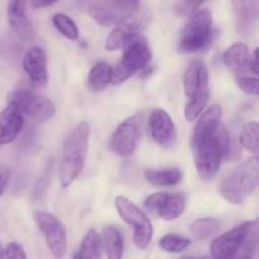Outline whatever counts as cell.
I'll return each instance as SVG.
<instances>
[{"label": "cell", "instance_id": "obj_25", "mask_svg": "<svg viewBox=\"0 0 259 259\" xmlns=\"http://www.w3.org/2000/svg\"><path fill=\"white\" fill-rule=\"evenodd\" d=\"M259 242V224L258 220H250L248 225V232L245 235L243 244L238 252L237 258H253L258 250Z\"/></svg>", "mask_w": 259, "mask_h": 259}, {"label": "cell", "instance_id": "obj_4", "mask_svg": "<svg viewBox=\"0 0 259 259\" xmlns=\"http://www.w3.org/2000/svg\"><path fill=\"white\" fill-rule=\"evenodd\" d=\"M259 161L255 154L237 167L220 184V194L227 201L234 205L243 204L257 189L259 181Z\"/></svg>", "mask_w": 259, "mask_h": 259}, {"label": "cell", "instance_id": "obj_5", "mask_svg": "<svg viewBox=\"0 0 259 259\" xmlns=\"http://www.w3.org/2000/svg\"><path fill=\"white\" fill-rule=\"evenodd\" d=\"M152 58V51L148 42L142 35L129 40L124 47L123 57L113 70L111 83L119 85L125 82L134 73L146 68Z\"/></svg>", "mask_w": 259, "mask_h": 259}, {"label": "cell", "instance_id": "obj_31", "mask_svg": "<svg viewBox=\"0 0 259 259\" xmlns=\"http://www.w3.org/2000/svg\"><path fill=\"white\" fill-rule=\"evenodd\" d=\"M202 3H204V0H180L176 7L177 13L180 15L192 14L197 9V7H200Z\"/></svg>", "mask_w": 259, "mask_h": 259}, {"label": "cell", "instance_id": "obj_22", "mask_svg": "<svg viewBox=\"0 0 259 259\" xmlns=\"http://www.w3.org/2000/svg\"><path fill=\"white\" fill-rule=\"evenodd\" d=\"M103 248L110 259H120L124 254V240L120 230L114 225L105 227L103 230Z\"/></svg>", "mask_w": 259, "mask_h": 259}, {"label": "cell", "instance_id": "obj_13", "mask_svg": "<svg viewBox=\"0 0 259 259\" xmlns=\"http://www.w3.org/2000/svg\"><path fill=\"white\" fill-rule=\"evenodd\" d=\"M144 206L163 220H175L184 214L186 199L182 194L156 192L147 197Z\"/></svg>", "mask_w": 259, "mask_h": 259}, {"label": "cell", "instance_id": "obj_30", "mask_svg": "<svg viewBox=\"0 0 259 259\" xmlns=\"http://www.w3.org/2000/svg\"><path fill=\"white\" fill-rule=\"evenodd\" d=\"M235 82L239 86V89L242 91H244L245 94H249V95H258V77L257 76H253V77H245V76H238L235 78Z\"/></svg>", "mask_w": 259, "mask_h": 259}, {"label": "cell", "instance_id": "obj_8", "mask_svg": "<svg viewBox=\"0 0 259 259\" xmlns=\"http://www.w3.org/2000/svg\"><path fill=\"white\" fill-rule=\"evenodd\" d=\"M7 103L35 123H45L55 115V106L50 99L27 89L13 90L7 95Z\"/></svg>", "mask_w": 259, "mask_h": 259}, {"label": "cell", "instance_id": "obj_36", "mask_svg": "<svg viewBox=\"0 0 259 259\" xmlns=\"http://www.w3.org/2000/svg\"><path fill=\"white\" fill-rule=\"evenodd\" d=\"M4 257V254H3V250H2V248H0V258H3Z\"/></svg>", "mask_w": 259, "mask_h": 259}, {"label": "cell", "instance_id": "obj_20", "mask_svg": "<svg viewBox=\"0 0 259 259\" xmlns=\"http://www.w3.org/2000/svg\"><path fill=\"white\" fill-rule=\"evenodd\" d=\"M249 50L248 46L243 42L233 43L223 55V61L225 66L233 72L238 73L244 70L249 65Z\"/></svg>", "mask_w": 259, "mask_h": 259}, {"label": "cell", "instance_id": "obj_28", "mask_svg": "<svg viewBox=\"0 0 259 259\" xmlns=\"http://www.w3.org/2000/svg\"><path fill=\"white\" fill-rule=\"evenodd\" d=\"M258 133H259V125L255 121H250L247 123L242 128L240 132L239 141L240 144L248 149L252 153L258 154Z\"/></svg>", "mask_w": 259, "mask_h": 259}, {"label": "cell", "instance_id": "obj_17", "mask_svg": "<svg viewBox=\"0 0 259 259\" xmlns=\"http://www.w3.org/2000/svg\"><path fill=\"white\" fill-rule=\"evenodd\" d=\"M27 0H9L8 4V22L10 28L19 39L32 40L34 37V29L28 18Z\"/></svg>", "mask_w": 259, "mask_h": 259}, {"label": "cell", "instance_id": "obj_1", "mask_svg": "<svg viewBox=\"0 0 259 259\" xmlns=\"http://www.w3.org/2000/svg\"><path fill=\"white\" fill-rule=\"evenodd\" d=\"M222 115L220 105L210 106L199 118L192 134L194 163L204 180H211L219 171L223 159L232 152V139L222 123Z\"/></svg>", "mask_w": 259, "mask_h": 259}, {"label": "cell", "instance_id": "obj_23", "mask_svg": "<svg viewBox=\"0 0 259 259\" xmlns=\"http://www.w3.org/2000/svg\"><path fill=\"white\" fill-rule=\"evenodd\" d=\"M103 239L96 230L90 229L86 232L80 249L73 257L78 259H96L103 255Z\"/></svg>", "mask_w": 259, "mask_h": 259}, {"label": "cell", "instance_id": "obj_21", "mask_svg": "<svg viewBox=\"0 0 259 259\" xmlns=\"http://www.w3.org/2000/svg\"><path fill=\"white\" fill-rule=\"evenodd\" d=\"M113 77V68L106 62H98L90 70L86 80V88L93 93H99L104 90Z\"/></svg>", "mask_w": 259, "mask_h": 259}, {"label": "cell", "instance_id": "obj_29", "mask_svg": "<svg viewBox=\"0 0 259 259\" xmlns=\"http://www.w3.org/2000/svg\"><path fill=\"white\" fill-rule=\"evenodd\" d=\"M191 240L186 237L176 234H167L159 240V247L168 253H181L190 247Z\"/></svg>", "mask_w": 259, "mask_h": 259}, {"label": "cell", "instance_id": "obj_3", "mask_svg": "<svg viewBox=\"0 0 259 259\" xmlns=\"http://www.w3.org/2000/svg\"><path fill=\"white\" fill-rule=\"evenodd\" d=\"M184 90L187 98L185 118L187 121L196 120L209 101V73L205 63L194 60L184 73Z\"/></svg>", "mask_w": 259, "mask_h": 259}, {"label": "cell", "instance_id": "obj_9", "mask_svg": "<svg viewBox=\"0 0 259 259\" xmlns=\"http://www.w3.org/2000/svg\"><path fill=\"white\" fill-rule=\"evenodd\" d=\"M116 211L121 219L129 224L133 229L134 244L138 249L143 250L151 243L153 237V225L146 214L137 205L124 196H118L115 199Z\"/></svg>", "mask_w": 259, "mask_h": 259}, {"label": "cell", "instance_id": "obj_33", "mask_svg": "<svg viewBox=\"0 0 259 259\" xmlns=\"http://www.w3.org/2000/svg\"><path fill=\"white\" fill-rule=\"evenodd\" d=\"M10 179V169L8 166H0V196L4 192L5 187H7L8 182Z\"/></svg>", "mask_w": 259, "mask_h": 259}, {"label": "cell", "instance_id": "obj_14", "mask_svg": "<svg viewBox=\"0 0 259 259\" xmlns=\"http://www.w3.org/2000/svg\"><path fill=\"white\" fill-rule=\"evenodd\" d=\"M248 225H249V222L243 223L212 240L211 245H210L212 257L218 259L237 257L243 244V240L247 235Z\"/></svg>", "mask_w": 259, "mask_h": 259}, {"label": "cell", "instance_id": "obj_24", "mask_svg": "<svg viewBox=\"0 0 259 259\" xmlns=\"http://www.w3.org/2000/svg\"><path fill=\"white\" fill-rule=\"evenodd\" d=\"M147 181L154 186H176L182 180V172L176 167L166 169H148L144 172Z\"/></svg>", "mask_w": 259, "mask_h": 259}, {"label": "cell", "instance_id": "obj_19", "mask_svg": "<svg viewBox=\"0 0 259 259\" xmlns=\"http://www.w3.org/2000/svg\"><path fill=\"white\" fill-rule=\"evenodd\" d=\"M23 125V114L14 105L8 104L7 108L0 113V146L14 142L19 136Z\"/></svg>", "mask_w": 259, "mask_h": 259}, {"label": "cell", "instance_id": "obj_15", "mask_svg": "<svg viewBox=\"0 0 259 259\" xmlns=\"http://www.w3.org/2000/svg\"><path fill=\"white\" fill-rule=\"evenodd\" d=\"M149 132L158 146L169 148L176 141V128L172 118L163 109L157 108L149 115Z\"/></svg>", "mask_w": 259, "mask_h": 259}, {"label": "cell", "instance_id": "obj_34", "mask_svg": "<svg viewBox=\"0 0 259 259\" xmlns=\"http://www.w3.org/2000/svg\"><path fill=\"white\" fill-rule=\"evenodd\" d=\"M250 67V70H252V72L254 73L255 76L258 75V50H255L254 52H253V55L250 56L249 58V65H248Z\"/></svg>", "mask_w": 259, "mask_h": 259}, {"label": "cell", "instance_id": "obj_12", "mask_svg": "<svg viewBox=\"0 0 259 259\" xmlns=\"http://www.w3.org/2000/svg\"><path fill=\"white\" fill-rule=\"evenodd\" d=\"M142 136V119L131 116L124 120L111 136L110 148L121 157H129L134 153Z\"/></svg>", "mask_w": 259, "mask_h": 259}, {"label": "cell", "instance_id": "obj_32", "mask_svg": "<svg viewBox=\"0 0 259 259\" xmlns=\"http://www.w3.org/2000/svg\"><path fill=\"white\" fill-rule=\"evenodd\" d=\"M3 254L7 258H27V253L24 252L22 245L17 242L9 243V244L7 245V248L4 249V252H3Z\"/></svg>", "mask_w": 259, "mask_h": 259}, {"label": "cell", "instance_id": "obj_18", "mask_svg": "<svg viewBox=\"0 0 259 259\" xmlns=\"http://www.w3.org/2000/svg\"><path fill=\"white\" fill-rule=\"evenodd\" d=\"M232 3L238 33L243 37H248L253 33L257 23V0H232Z\"/></svg>", "mask_w": 259, "mask_h": 259}, {"label": "cell", "instance_id": "obj_26", "mask_svg": "<svg viewBox=\"0 0 259 259\" xmlns=\"http://www.w3.org/2000/svg\"><path fill=\"white\" fill-rule=\"evenodd\" d=\"M220 223L215 218H200L190 225V232L196 239L204 240L219 230Z\"/></svg>", "mask_w": 259, "mask_h": 259}, {"label": "cell", "instance_id": "obj_2", "mask_svg": "<svg viewBox=\"0 0 259 259\" xmlns=\"http://www.w3.org/2000/svg\"><path fill=\"white\" fill-rule=\"evenodd\" d=\"M90 126L81 121L67 137L63 147L60 163V182L62 187H68L82 172L88 156Z\"/></svg>", "mask_w": 259, "mask_h": 259}, {"label": "cell", "instance_id": "obj_6", "mask_svg": "<svg viewBox=\"0 0 259 259\" xmlns=\"http://www.w3.org/2000/svg\"><path fill=\"white\" fill-rule=\"evenodd\" d=\"M212 33V15L209 9L195 10L180 35L179 50L194 53L206 47Z\"/></svg>", "mask_w": 259, "mask_h": 259}, {"label": "cell", "instance_id": "obj_10", "mask_svg": "<svg viewBox=\"0 0 259 259\" xmlns=\"http://www.w3.org/2000/svg\"><path fill=\"white\" fill-rule=\"evenodd\" d=\"M138 8V0H95L89 15L101 27H111Z\"/></svg>", "mask_w": 259, "mask_h": 259}, {"label": "cell", "instance_id": "obj_35", "mask_svg": "<svg viewBox=\"0 0 259 259\" xmlns=\"http://www.w3.org/2000/svg\"><path fill=\"white\" fill-rule=\"evenodd\" d=\"M58 0H32V5L34 8H46V7H50V5L55 4L57 3Z\"/></svg>", "mask_w": 259, "mask_h": 259}, {"label": "cell", "instance_id": "obj_27", "mask_svg": "<svg viewBox=\"0 0 259 259\" xmlns=\"http://www.w3.org/2000/svg\"><path fill=\"white\" fill-rule=\"evenodd\" d=\"M52 23L56 29L65 38H67L70 40L78 39L80 32H78L77 25H76V23L68 15L63 14V13H57V14H55L52 17Z\"/></svg>", "mask_w": 259, "mask_h": 259}, {"label": "cell", "instance_id": "obj_16", "mask_svg": "<svg viewBox=\"0 0 259 259\" xmlns=\"http://www.w3.org/2000/svg\"><path fill=\"white\" fill-rule=\"evenodd\" d=\"M23 70L34 88H40L47 83V61L43 48L34 46L25 52L23 57Z\"/></svg>", "mask_w": 259, "mask_h": 259}, {"label": "cell", "instance_id": "obj_11", "mask_svg": "<svg viewBox=\"0 0 259 259\" xmlns=\"http://www.w3.org/2000/svg\"><path fill=\"white\" fill-rule=\"evenodd\" d=\"M34 219L51 253L57 258L63 257L67 249V234L62 223L55 215L46 211L34 212Z\"/></svg>", "mask_w": 259, "mask_h": 259}, {"label": "cell", "instance_id": "obj_7", "mask_svg": "<svg viewBox=\"0 0 259 259\" xmlns=\"http://www.w3.org/2000/svg\"><path fill=\"white\" fill-rule=\"evenodd\" d=\"M152 20L151 10L142 8L134 9L115 24V28L109 33L105 39V48L108 51H118L125 47L133 38L142 35Z\"/></svg>", "mask_w": 259, "mask_h": 259}]
</instances>
